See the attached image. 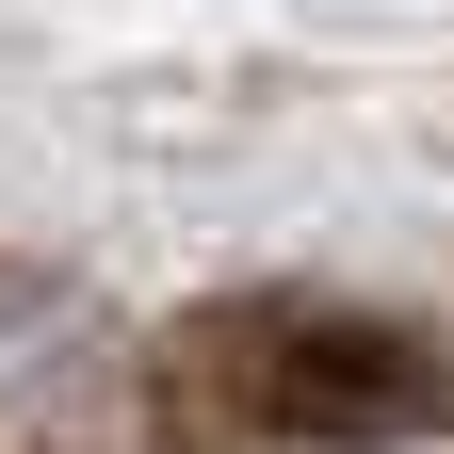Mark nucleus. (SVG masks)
<instances>
[{"label": "nucleus", "instance_id": "f257e3e1", "mask_svg": "<svg viewBox=\"0 0 454 454\" xmlns=\"http://www.w3.org/2000/svg\"><path fill=\"white\" fill-rule=\"evenodd\" d=\"M146 406L179 454H389L454 422V357L340 293H227L146 357Z\"/></svg>", "mask_w": 454, "mask_h": 454}]
</instances>
